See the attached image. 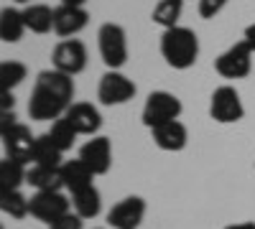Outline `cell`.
Returning <instances> with one entry per match:
<instances>
[{"label": "cell", "instance_id": "obj_10", "mask_svg": "<svg viewBox=\"0 0 255 229\" xmlns=\"http://www.w3.org/2000/svg\"><path fill=\"white\" fill-rule=\"evenodd\" d=\"M72 209V201L61 191H36L31 196V217L44 224H54L56 219L67 217Z\"/></svg>", "mask_w": 255, "mask_h": 229}, {"label": "cell", "instance_id": "obj_31", "mask_svg": "<svg viewBox=\"0 0 255 229\" xmlns=\"http://www.w3.org/2000/svg\"><path fill=\"white\" fill-rule=\"evenodd\" d=\"M225 229H255V222H238V224H227Z\"/></svg>", "mask_w": 255, "mask_h": 229}, {"label": "cell", "instance_id": "obj_7", "mask_svg": "<svg viewBox=\"0 0 255 229\" xmlns=\"http://www.w3.org/2000/svg\"><path fill=\"white\" fill-rule=\"evenodd\" d=\"M51 69L77 76L87 69V46L77 38H64L51 51Z\"/></svg>", "mask_w": 255, "mask_h": 229}, {"label": "cell", "instance_id": "obj_8", "mask_svg": "<svg viewBox=\"0 0 255 229\" xmlns=\"http://www.w3.org/2000/svg\"><path fill=\"white\" fill-rule=\"evenodd\" d=\"M215 72L225 79H245L253 72V51L245 41L232 44L215 59Z\"/></svg>", "mask_w": 255, "mask_h": 229}, {"label": "cell", "instance_id": "obj_21", "mask_svg": "<svg viewBox=\"0 0 255 229\" xmlns=\"http://www.w3.org/2000/svg\"><path fill=\"white\" fill-rule=\"evenodd\" d=\"M72 206H74V214H79L82 219H95L102 212V196L95 186H90V189L79 194H72Z\"/></svg>", "mask_w": 255, "mask_h": 229}, {"label": "cell", "instance_id": "obj_18", "mask_svg": "<svg viewBox=\"0 0 255 229\" xmlns=\"http://www.w3.org/2000/svg\"><path fill=\"white\" fill-rule=\"evenodd\" d=\"M26 183L33 186L36 191H61L64 189V176L61 168H46V165H31Z\"/></svg>", "mask_w": 255, "mask_h": 229}, {"label": "cell", "instance_id": "obj_13", "mask_svg": "<svg viewBox=\"0 0 255 229\" xmlns=\"http://www.w3.org/2000/svg\"><path fill=\"white\" fill-rule=\"evenodd\" d=\"M67 117L72 122V128L79 133V135H90L95 138L102 128V115L95 105H90V102H74V105L67 110Z\"/></svg>", "mask_w": 255, "mask_h": 229}, {"label": "cell", "instance_id": "obj_25", "mask_svg": "<svg viewBox=\"0 0 255 229\" xmlns=\"http://www.w3.org/2000/svg\"><path fill=\"white\" fill-rule=\"evenodd\" d=\"M49 135H51V140L59 145V151H61V153L72 151V145H74V143H77V138H79V133L72 128V122H69L67 117H59V120H54V125H51Z\"/></svg>", "mask_w": 255, "mask_h": 229}, {"label": "cell", "instance_id": "obj_15", "mask_svg": "<svg viewBox=\"0 0 255 229\" xmlns=\"http://www.w3.org/2000/svg\"><path fill=\"white\" fill-rule=\"evenodd\" d=\"M151 135H153V143L166 153H179V151L186 148V143H189V130H186V125L179 122V120L166 122V125H161V128H153Z\"/></svg>", "mask_w": 255, "mask_h": 229}, {"label": "cell", "instance_id": "obj_16", "mask_svg": "<svg viewBox=\"0 0 255 229\" xmlns=\"http://www.w3.org/2000/svg\"><path fill=\"white\" fill-rule=\"evenodd\" d=\"M61 176H64V189L72 191V194H79V191H84V189H90V186H95V183H92L95 173H92L79 158L61 163Z\"/></svg>", "mask_w": 255, "mask_h": 229}, {"label": "cell", "instance_id": "obj_30", "mask_svg": "<svg viewBox=\"0 0 255 229\" xmlns=\"http://www.w3.org/2000/svg\"><path fill=\"white\" fill-rule=\"evenodd\" d=\"M0 99H3V102H0L3 112H8V107L13 110V92H3V89H0Z\"/></svg>", "mask_w": 255, "mask_h": 229}, {"label": "cell", "instance_id": "obj_1", "mask_svg": "<svg viewBox=\"0 0 255 229\" xmlns=\"http://www.w3.org/2000/svg\"><path fill=\"white\" fill-rule=\"evenodd\" d=\"M72 99H74V79L69 74H61L56 69L38 72L28 99V117L38 122L59 120L74 105Z\"/></svg>", "mask_w": 255, "mask_h": 229}, {"label": "cell", "instance_id": "obj_9", "mask_svg": "<svg viewBox=\"0 0 255 229\" xmlns=\"http://www.w3.org/2000/svg\"><path fill=\"white\" fill-rule=\"evenodd\" d=\"M135 97V84L130 76H125L123 72H105L100 76V84H97V99L108 107L115 105H125Z\"/></svg>", "mask_w": 255, "mask_h": 229}, {"label": "cell", "instance_id": "obj_29", "mask_svg": "<svg viewBox=\"0 0 255 229\" xmlns=\"http://www.w3.org/2000/svg\"><path fill=\"white\" fill-rule=\"evenodd\" d=\"M243 41L250 46V51L255 54V23H250V26H245V33H243Z\"/></svg>", "mask_w": 255, "mask_h": 229}, {"label": "cell", "instance_id": "obj_33", "mask_svg": "<svg viewBox=\"0 0 255 229\" xmlns=\"http://www.w3.org/2000/svg\"><path fill=\"white\" fill-rule=\"evenodd\" d=\"M15 3H20V5H31L33 0H15Z\"/></svg>", "mask_w": 255, "mask_h": 229}, {"label": "cell", "instance_id": "obj_32", "mask_svg": "<svg viewBox=\"0 0 255 229\" xmlns=\"http://www.w3.org/2000/svg\"><path fill=\"white\" fill-rule=\"evenodd\" d=\"M87 0H61V5H72V8H84Z\"/></svg>", "mask_w": 255, "mask_h": 229}, {"label": "cell", "instance_id": "obj_23", "mask_svg": "<svg viewBox=\"0 0 255 229\" xmlns=\"http://www.w3.org/2000/svg\"><path fill=\"white\" fill-rule=\"evenodd\" d=\"M181 8H184V0H161L151 13V20L156 26H161L163 31L176 28L179 18H181Z\"/></svg>", "mask_w": 255, "mask_h": 229}, {"label": "cell", "instance_id": "obj_17", "mask_svg": "<svg viewBox=\"0 0 255 229\" xmlns=\"http://www.w3.org/2000/svg\"><path fill=\"white\" fill-rule=\"evenodd\" d=\"M61 151L59 145L51 140L49 133L36 135L33 153H31V165H46V168H61Z\"/></svg>", "mask_w": 255, "mask_h": 229}, {"label": "cell", "instance_id": "obj_5", "mask_svg": "<svg viewBox=\"0 0 255 229\" xmlns=\"http://www.w3.org/2000/svg\"><path fill=\"white\" fill-rule=\"evenodd\" d=\"M181 99L171 92H166V89H158V92H151L145 99V105H143V112H140V120L148 130H153V128H161V125L166 122H174L179 120L181 115Z\"/></svg>", "mask_w": 255, "mask_h": 229}, {"label": "cell", "instance_id": "obj_14", "mask_svg": "<svg viewBox=\"0 0 255 229\" xmlns=\"http://www.w3.org/2000/svg\"><path fill=\"white\" fill-rule=\"evenodd\" d=\"M90 23V13L84 8H72V5H59L54 8V31L64 38L77 36Z\"/></svg>", "mask_w": 255, "mask_h": 229}, {"label": "cell", "instance_id": "obj_24", "mask_svg": "<svg viewBox=\"0 0 255 229\" xmlns=\"http://www.w3.org/2000/svg\"><path fill=\"white\" fill-rule=\"evenodd\" d=\"M0 209H3V214H8L13 219H23L31 214V199H26L18 189L15 191H0Z\"/></svg>", "mask_w": 255, "mask_h": 229}, {"label": "cell", "instance_id": "obj_27", "mask_svg": "<svg viewBox=\"0 0 255 229\" xmlns=\"http://www.w3.org/2000/svg\"><path fill=\"white\" fill-rule=\"evenodd\" d=\"M225 5H227V0H199V15L209 20V18L220 15Z\"/></svg>", "mask_w": 255, "mask_h": 229}, {"label": "cell", "instance_id": "obj_4", "mask_svg": "<svg viewBox=\"0 0 255 229\" xmlns=\"http://www.w3.org/2000/svg\"><path fill=\"white\" fill-rule=\"evenodd\" d=\"M97 46L105 67L110 72H120L128 61V33L118 23H102L97 31Z\"/></svg>", "mask_w": 255, "mask_h": 229}, {"label": "cell", "instance_id": "obj_12", "mask_svg": "<svg viewBox=\"0 0 255 229\" xmlns=\"http://www.w3.org/2000/svg\"><path fill=\"white\" fill-rule=\"evenodd\" d=\"M145 217V201L140 196H125L108 212V224L113 229H138Z\"/></svg>", "mask_w": 255, "mask_h": 229}, {"label": "cell", "instance_id": "obj_20", "mask_svg": "<svg viewBox=\"0 0 255 229\" xmlns=\"http://www.w3.org/2000/svg\"><path fill=\"white\" fill-rule=\"evenodd\" d=\"M23 20L26 28L33 33H49L54 28V10L44 3H31L23 8Z\"/></svg>", "mask_w": 255, "mask_h": 229}, {"label": "cell", "instance_id": "obj_2", "mask_svg": "<svg viewBox=\"0 0 255 229\" xmlns=\"http://www.w3.org/2000/svg\"><path fill=\"white\" fill-rule=\"evenodd\" d=\"M161 56L171 69H191L199 56V38L191 28L176 26L161 33Z\"/></svg>", "mask_w": 255, "mask_h": 229}, {"label": "cell", "instance_id": "obj_11", "mask_svg": "<svg viewBox=\"0 0 255 229\" xmlns=\"http://www.w3.org/2000/svg\"><path fill=\"white\" fill-rule=\"evenodd\" d=\"M79 160L87 165L95 176H105L113 165V143L105 135H95L79 148Z\"/></svg>", "mask_w": 255, "mask_h": 229}, {"label": "cell", "instance_id": "obj_3", "mask_svg": "<svg viewBox=\"0 0 255 229\" xmlns=\"http://www.w3.org/2000/svg\"><path fill=\"white\" fill-rule=\"evenodd\" d=\"M0 135H3V148H5V158L20 160V163H31V153H33V143L36 138L31 135V130L26 125L15 122V115L3 112V122H0Z\"/></svg>", "mask_w": 255, "mask_h": 229}, {"label": "cell", "instance_id": "obj_26", "mask_svg": "<svg viewBox=\"0 0 255 229\" xmlns=\"http://www.w3.org/2000/svg\"><path fill=\"white\" fill-rule=\"evenodd\" d=\"M26 76H28L26 64L13 61V59H10V61H3V64H0V89H3V92H10V89H15Z\"/></svg>", "mask_w": 255, "mask_h": 229}, {"label": "cell", "instance_id": "obj_6", "mask_svg": "<svg viewBox=\"0 0 255 229\" xmlns=\"http://www.w3.org/2000/svg\"><path fill=\"white\" fill-rule=\"evenodd\" d=\"M209 117L215 122H222V125L240 122L245 117L240 92L232 84H222V87H217L215 92H212V97H209Z\"/></svg>", "mask_w": 255, "mask_h": 229}, {"label": "cell", "instance_id": "obj_19", "mask_svg": "<svg viewBox=\"0 0 255 229\" xmlns=\"http://www.w3.org/2000/svg\"><path fill=\"white\" fill-rule=\"evenodd\" d=\"M26 20H23V10L18 8H3L0 10V38L5 44H18L26 33Z\"/></svg>", "mask_w": 255, "mask_h": 229}, {"label": "cell", "instance_id": "obj_22", "mask_svg": "<svg viewBox=\"0 0 255 229\" xmlns=\"http://www.w3.org/2000/svg\"><path fill=\"white\" fill-rule=\"evenodd\" d=\"M26 163L13 160V158H3L0 160V191H15L20 183H26Z\"/></svg>", "mask_w": 255, "mask_h": 229}, {"label": "cell", "instance_id": "obj_28", "mask_svg": "<svg viewBox=\"0 0 255 229\" xmlns=\"http://www.w3.org/2000/svg\"><path fill=\"white\" fill-rule=\"evenodd\" d=\"M82 224H84V219L79 214H72L69 212L67 217H61L54 224H49V229H82Z\"/></svg>", "mask_w": 255, "mask_h": 229}]
</instances>
